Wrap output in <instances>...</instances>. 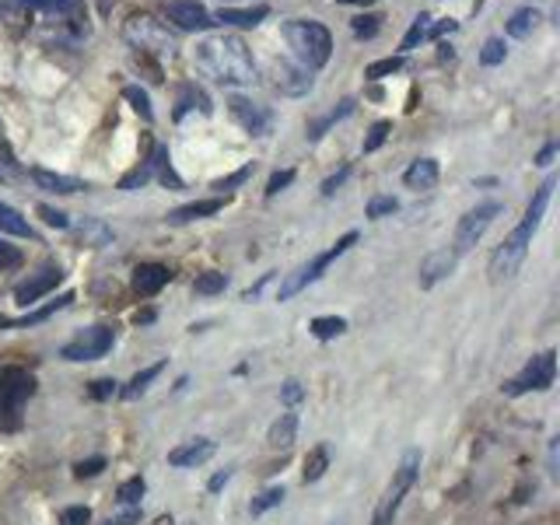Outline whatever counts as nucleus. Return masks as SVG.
<instances>
[{"instance_id":"obj_40","label":"nucleus","mask_w":560,"mask_h":525,"mask_svg":"<svg viewBox=\"0 0 560 525\" xmlns=\"http://www.w3.org/2000/svg\"><path fill=\"white\" fill-rule=\"evenodd\" d=\"M25 262L22 249L18 245H8L4 238H0V270H18Z\"/></svg>"},{"instance_id":"obj_49","label":"nucleus","mask_w":560,"mask_h":525,"mask_svg":"<svg viewBox=\"0 0 560 525\" xmlns=\"http://www.w3.org/2000/svg\"><path fill=\"white\" fill-rule=\"evenodd\" d=\"M109 396H116V382H113V378H98V382H92V399H109Z\"/></svg>"},{"instance_id":"obj_8","label":"nucleus","mask_w":560,"mask_h":525,"mask_svg":"<svg viewBox=\"0 0 560 525\" xmlns=\"http://www.w3.org/2000/svg\"><path fill=\"white\" fill-rule=\"evenodd\" d=\"M557 378V354L553 350H542L536 354L529 364H525V372L515 375L512 382H504V396H525V393H547Z\"/></svg>"},{"instance_id":"obj_45","label":"nucleus","mask_w":560,"mask_h":525,"mask_svg":"<svg viewBox=\"0 0 560 525\" xmlns=\"http://www.w3.org/2000/svg\"><path fill=\"white\" fill-rule=\"evenodd\" d=\"M396 210H399V203L393 200V197H375L372 203H368V218H385V214H396Z\"/></svg>"},{"instance_id":"obj_9","label":"nucleus","mask_w":560,"mask_h":525,"mask_svg":"<svg viewBox=\"0 0 560 525\" xmlns=\"http://www.w3.org/2000/svg\"><path fill=\"white\" fill-rule=\"evenodd\" d=\"M113 343H116V332L109 326H92V329L78 332V337L60 350V358L70 361V364H78V361H98V358L109 354Z\"/></svg>"},{"instance_id":"obj_26","label":"nucleus","mask_w":560,"mask_h":525,"mask_svg":"<svg viewBox=\"0 0 560 525\" xmlns=\"http://www.w3.org/2000/svg\"><path fill=\"white\" fill-rule=\"evenodd\" d=\"M536 25H539V11L536 8H522V11H515L512 18H508V35L512 39H529V35L536 32Z\"/></svg>"},{"instance_id":"obj_53","label":"nucleus","mask_w":560,"mask_h":525,"mask_svg":"<svg viewBox=\"0 0 560 525\" xmlns=\"http://www.w3.org/2000/svg\"><path fill=\"white\" fill-rule=\"evenodd\" d=\"M347 175H350V168H347V165H343V168H340L337 175H329V179L323 183V197H332V192H337V186H340V183L347 179Z\"/></svg>"},{"instance_id":"obj_27","label":"nucleus","mask_w":560,"mask_h":525,"mask_svg":"<svg viewBox=\"0 0 560 525\" xmlns=\"http://www.w3.org/2000/svg\"><path fill=\"white\" fill-rule=\"evenodd\" d=\"M0 235H18V238H32V228L28 221L18 214L11 203L0 200Z\"/></svg>"},{"instance_id":"obj_59","label":"nucleus","mask_w":560,"mask_h":525,"mask_svg":"<svg viewBox=\"0 0 560 525\" xmlns=\"http://www.w3.org/2000/svg\"><path fill=\"white\" fill-rule=\"evenodd\" d=\"M340 4H358V8H368V4H375V0H340Z\"/></svg>"},{"instance_id":"obj_29","label":"nucleus","mask_w":560,"mask_h":525,"mask_svg":"<svg viewBox=\"0 0 560 525\" xmlns=\"http://www.w3.org/2000/svg\"><path fill=\"white\" fill-rule=\"evenodd\" d=\"M165 372V361H158V364H148L144 372H137L133 378H130V385L122 389V399H140L148 389H151V382Z\"/></svg>"},{"instance_id":"obj_14","label":"nucleus","mask_w":560,"mask_h":525,"mask_svg":"<svg viewBox=\"0 0 560 525\" xmlns=\"http://www.w3.org/2000/svg\"><path fill=\"white\" fill-rule=\"evenodd\" d=\"M60 280H63V270H60V267H46L43 273H35V277L25 280V284H18V288H14V302H18V305H35L43 294H49L52 288H57Z\"/></svg>"},{"instance_id":"obj_15","label":"nucleus","mask_w":560,"mask_h":525,"mask_svg":"<svg viewBox=\"0 0 560 525\" xmlns=\"http://www.w3.org/2000/svg\"><path fill=\"white\" fill-rule=\"evenodd\" d=\"M455 262H459V253H455V249L428 253L424 259H420V288H434L438 280H445L455 270Z\"/></svg>"},{"instance_id":"obj_1","label":"nucleus","mask_w":560,"mask_h":525,"mask_svg":"<svg viewBox=\"0 0 560 525\" xmlns=\"http://www.w3.org/2000/svg\"><path fill=\"white\" fill-rule=\"evenodd\" d=\"M192 60L203 70L207 78H214L218 84L238 88V84H253L256 81V63L253 52L245 46L242 35H207L192 49Z\"/></svg>"},{"instance_id":"obj_34","label":"nucleus","mask_w":560,"mask_h":525,"mask_svg":"<svg viewBox=\"0 0 560 525\" xmlns=\"http://www.w3.org/2000/svg\"><path fill=\"white\" fill-rule=\"evenodd\" d=\"M224 288H228V277L218 273V270H207V273H200L197 280H192V291H197V294H221Z\"/></svg>"},{"instance_id":"obj_36","label":"nucleus","mask_w":560,"mask_h":525,"mask_svg":"<svg viewBox=\"0 0 560 525\" xmlns=\"http://www.w3.org/2000/svg\"><path fill=\"white\" fill-rule=\"evenodd\" d=\"M154 168H158V158H151V162H144V165H137L130 175H122V179H119V189H137V186H144L148 179H151V175H154Z\"/></svg>"},{"instance_id":"obj_13","label":"nucleus","mask_w":560,"mask_h":525,"mask_svg":"<svg viewBox=\"0 0 560 525\" xmlns=\"http://www.w3.org/2000/svg\"><path fill=\"white\" fill-rule=\"evenodd\" d=\"M228 109H232V116L238 119V127L249 130L253 137H262V133L270 130V113L262 109V105L249 102V98L232 95V98H228Z\"/></svg>"},{"instance_id":"obj_38","label":"nucleus","mask_w":560,"mask_h":525,"mask_svg":"<svg viewBox=\"0 0 560 525\" xmlns=\"http://www.w3.org/2000/svg\"><path fill=\"white\" fill-rule=\"evenodd\" d=\"M280 501H284V487H270V490H262V494L249 504V512L253 515H267L270 508H277Z\"/></svg>"},{"instance_id":"obj_19","label":"nucleus","mask_w":560,"mask_h":525,"mask_svg":"<svg viewBox=\"0 0 560 525\" xmlns=\"http://www.w3.org/2000/svg\"><path fill=\"white\" fill-rule=\"evenodd\" d=\"M438 175H442V168H438L434 158H417V162L402 172V186L413 189V192H428L438 186Z\"/></svg>"},{"instance_id":"obj_32","label":"nucleus","mask_w":560,"mask_h":525,"mask_svg":"<svg viewBox=\"0 0 560 525\" xmlns=\"http://www.w3.org/2000/svg\"><path fill=\"white\" fill-rule=\"evenodd\" d=\"M70 302H74V294H70V291H67V294H60V298H57V302H49V305H46V308H39V312H28V315H25V319H18V323H11V326H35V323H46V319H49V315H52V312H60V308H67Z\"/></svg>"},{"instance_id":"obj_12","label":"nucleus","mask_w":560,"mask_h":525,"mask_svg":"<svg viewBox=\"0 0 560 525\" xmlns=\"http://www.w3.org/2000/svg\"><path fill=\"white\" fill-rule=\"evenodd\" d=\"M165 18L183 32H203L214 25L210 22V11L200 0H165Z\"/></svg>"},{"instance_id":"obj_17","label":"nucleus","mask_w":560,"mask_h":525,"mask_svg":"<svg viewBox=\"0 0 560 525\" xmlns=\"http://www.w3.org/2000/svg\"><path fill=\"white\" fill-rule=\"evenodd\" d=\"M273 88L284 95H305L312 88V70L305 67H291L288 60H277L273 63Z\"/></svg>"},{"instance_id":"obj_47","label":"nucleus","mask_w":560,"mask_h":525,"mask_svg":"<svg viewBox=\"0 0 560 525\" xmlns=\"http://www.w3.org/2000/svg\"><path fill=\"white\" fill-rule=\"evenodd\" d=\"M294 183V172L291 168H284V172H273L270 175V183H267V197H277L280 189H288Z\"/></svg>"},{"instance_id":"obj_48","label":"nucleus","mask_w":560,"mask_h":525,"mask_svg":"<svg viewBox=\"0 0 560 525\" xmlns=\"http://www.w3.org/2000/svg\"><path fill=\"white\" fill-rule=\"evenodd\" d=\"M39 214H43V221H46L49 228H70V218L63 214V210H57V207L39 203Z\"/></svg>"},{"instance_id":"obj_43","label":"nucleus","mask_w":560,"mask_h":525,"mask_svg":"<svg viewBox=\"0 0 560 525\" xmlns=\"http://www.w3.org/2000/svg\"><path fill=\"white\" fill-rule=\"evenodd\" d=\"M504 60V43L501 39H487L483 49H480V63L483 67H498Z\"/></svg>"},{"instance_id":"obj_50","label":"nucleus","mask_w":560,"mask_h":525,"mask_svg":"<svg viewBox=\"0 0 560 525\" xmlns=\"http://www.w3.org/2000/svg\"><path fill=\"white\" fill-rule=\"evenodd\" d=\"M0 165H8V168H14V165H18V162H14V151H11V144H8L4 122H0Z\"/></svg>"},{"instance_id":"obj_3","label":"nucleus","mask_w":560,"mask_h":525,"mask_svg":"<svg viewBox=\"0 0 560 525\" xmlns=\"http://www.w3.org/2000/svg\"><path fill=\"white\" fill-rule=\"evenodd\" d=\"M32 396H35V375L28 368L18 364L0 368V431L22 428V410Z\"/></svg>"},{"instance_id":"obj_52","label":"nucleus","mask_w":560,"mask_h":525,"mask_svg":"<svg viewBox=\"0 0 560 525\" xmlns=\"http://www.w3.org/2000/svg\"><path fill=\"white\" fill-rule=\"evenodd\" d=\"M25 4H28L32 11H46V14H52V11H60L63 4H70V0H25Z\"/></svg>"},{"instance_id":"obj_28","label":"nucleus","mask_w":560,"mask_h":525,"mask_svg":"<svg viewBox=\"0 0 560 525\" xmlns=\"http://www.w3.org/2000/svg\"><path fill=\"white\" fill-rule=\"evenodd\" d=\"M329 469V448L326 445H315L308 455H305V469H302V480L305 483H319Z\"/></svg>"},{"instance_id":"obj_6","label":"nucleus","mask_w":560,"mask_h":525,"mask_svg":"<svg viewBox=\"0 0 560 525\" xmlns=\"http://www.w3.org/2000/svg\"><path fill=\"white\" fill-rule=\"evenodd\" d=\"M354 242H358V232H347L343 238H337V245H329L326 253H319L315 259H308L305 267H298V270L284 280V284H280V291H277L280 302H291V298H294L298 291H305L308 284H315V280H319V277L326 273L329 262H332V259H340Z\"/></svg>"},{"instance_id":"obj_39","label":"nucleus","mask_w":560,"mask_h":525,"mask_svg":"<svg viewBox=\"0 0 560 525\" xmlns=\"http://www.w3.org/2000/svg\"><path fill=\"white\" fill-rule=\"evenodd\" d=\"M144 490H148V483L140 480V477H133V480H127V483H119V490H116V498H119V504H140V498H144Z\"/></svg>"},{"instance_id":"obj_11","label":"nucleus","mask_w":560,"mask_h":525,"mask_svg":"<svg viewBox=\"0 0 560 525\" xmlns=\"http://www.w3.org/2000/svg\"><path fill=\"white\" fill-rule=\"evenodd\" d=\"M32 22H35V11L25 0H0V39H8V43L25 39Z\"/></svg>"},{"instance_id":"obj_20","label":"nucleus","mask_w":560,"mask_h":525,"mask_svg":"<svg viewBox=\"0 0 560 525\" xmlns=\"http://www.w3.org/2000/svg\"><path fill=\"white\" fill-rule=\"evenodd\" d=\"M267 14H270L267 4H256V8H221L218 14H210V22L235 25V28H256Z\"/></svg>"},{"instance_id":"obj_57","label":"nucleus","mask_w":560,"mask_h":525,"mask_svg":"<svg viewBox=\"0 0 560 525\" xmlns=\"http://www.w3.org/2000/svg\"><path fill=\"white\" fill-rule=\"evenodd\" d=\"M553 154H557V144H547L539 151V158H536V165H550L553 162Z\"/></svg>"},{"instance_id":"obj_16","label":"nucleus","mask_w":560,"mask_h":525,"mask_svg":"<svg viewBox=\"0 0 560 525\" xmlns=\"http://www.w3.org/2000/svg\"><path fill=\"white\" fill-rule=\"evenodd\" d=\"M214 452H218V445L210 442V438H192V442H186V445H179V448H172V452H168V466H175V469L203 466Z\"/></svg>"},{"instance_id":"obj_41","label":"nucleus","mask_w":560,"mask_h":525,"mask_svg":"<svg viewBox=\"0 0 560 525\" xmlns=\"http://www.w3.org/2000/svg\"><path fill=\"white\" fill-rule=\"evenodd\" d=\"M378 22H382L378 14H361V18H354V22H350V28H354L358 39H372V35L378 32Z\"/></svg>"},{"instance_id":"obj_21","label":"nucleus","mask_w":560,"mask_h":525,"mask_svg":"<svg viewBox=\"0 0 560 525\" xmlns=\"http://www.w3.org/2000/svg\"><path fill=\"white\" fill-rule=\"evenodd\" d=\"M32 183L46 189V192H60V197H70V192H81L84 183L74 179V175H60V172H46V168H32Z\"/></svg>"},{"instance_id":"obj_54","label":"nucleus","mask_w":560,"mask_h":525,"mask_svg":"<svg viewBox=\"0 0 560 525\" xmlns=\"http://www.w3.org/2000/svg\"><path fill=\"white\" fill-rule=\"evenodd\" d=\"M228 480H232V472L224 469V472H218V477H210L207 490H210V494H218V490H224V483H228Z\"/></svg>"},{"instance_id":"obj_18","label":"nucleus","mask_w":560,"mask_h":525,"mask_svg":"<svg viewBox=\"0 0 560 525\" xmlns=\"http://www.w3.org/2000/svg\"><path fill=\"white\" fill-rule=\"evenodd\" d=\"M168 280H172V270L162 267V262H140V267L133 270V291L140 298H154L168 284Z\"/></svg>"},{"instance_id":"obj_22","label":"nucleus","mask_w":560,"mask_h":525,"mask_svg":"<svg viewBox=\"0 0 560 525\" xmlns=\"http://www.w3.org/2000/svg\"><path fill=\"white\" fill-rule=\"evenodd\" d=\"M224 207L221 197H210V200H192L186 207H175L168 210V221L172 224H189V221H200V218H210V214H218V210Z\"/></svg>"},{"instance_id":"obj_30","label":"nucleus","mask_w":560,"mask_h":525,"mask_svg":"<svg viewBox=\"0 0 560 525\" xmlns=\"http://www.w3.org/2000/svg\"><path fill=\"white\" fill-rule=\"evenodd\" d=\"M308 329L315 340H337L347 332V319H340V315H319V319H312Z\"/></svg>"},{"instance_id":"obj_46","label":"nucleus","mask_w":560,"mask_h":525,"mask_svg":"<svg viewBox=\"0 0 560 525\" xmlns=\"http://www.w3.org/2000/svg\"><path fill=\"white\" fill-rule=\"evenodd\" d=\"M249 175H253V165H242L238 172H232V175H224V179H218V183H214V189H218V192L235 189V186H242L245 179H249Z\"/></svg>"},{"instance_id":"obj_56","label":"nucleus","mask_w":560,"mask_h":525,"mask_svg":"<svg viewBox=\"0 0 560 525\" xmlns=\"http://www.w3.org/2000/svg\"><path fill=\"white\" fill-rule=\"evenodd\" d=\"M448 32H455V22H452V18H445V22L431 25V39H438V35H448Z\"/></svg>"},{"instance_id":"obj_37","label":"nucleus","mask_w":560,"mask_h":525,"mask_svg":"<svg viewBox=\"0 0 560 525\" xmlns=\"http://www.w3.org/2000/svg\"><path fill=\"white\" fill-rule=\"evenodd\" d=\"M389 133H393V122L389 119H378L372 130H368V137H364V154H372V151H378L385 140H389Z\"/></svg>"},{"instance_id":"obj_60","label":"nucleus","mask_w":560,"mask_h":525,"mask_svg":"<svg viewBox=\"0 0 560 525\" xmlns=\"http://www.w3.org/2000/svg\"><path fill=\"white\" fill-rule=\"evenodd\" d=\"M109 525H113V522H109Z\"/></svg>"},{"instance_id":"obj_25","label":"nucleus","mask_w":560,"mask_h":525,"mask_svg":"<svg viewBox=\"0 0 560 525\" xmlns=\"http://www.w3.org/2000/svg\"><path fill=\"white\" fill-rule=\"evenodd\" d=\"M354 105H358L354 98H343V102L337 105V109H329L323 119H312V122H308V140H319L329 127H337L340 119H347L350 113H354Z\"/></svg>"},{"instance_id":"obj_44","label":"nucleus","mask_w":560,"mask_h":525,"mask_svg":"<svg viewBox=\"0 0 560 525\" xmlns=\"http://www.w3.org/2000/svg\"><path fill=\"white\" fill-rule=\"evenodd\" d=\"M102 469H105V459H102V455H92V459H81L74 466V477L78 480H92V477H98Z\"/></svg>"},{"instance_id":"obj_10","label":"nucleus","mask_w":560,"mask_h":525,"mask_svg":"<svg viewBox=\"0 0 560 525\" xmlns=\"http://www.w3.org/2000/svg\"><path fill=\"white\" fill-rule=\"evenodd\" d=\"M501 210H504V207H501L498 200H490V203L472 207L469 214L459 221V228H455V242H452V249L459 253V256H463V253H469L472 245H477V242L487 235V228L494 224V218L501 214Z\"/></svg>"},{"instance_id":"obj_51","label":"nucleus","mask_w":560,"mask_h":525,"mask_svg":"<svg viewBox=\"0 0 560 525\" xmlns=\"http://www.w3.org/2000/svg\"><path fill=\"white\" fill-rule=\"evenodd\" d=\"M302 385H298V382H284V389H280V399H284L288 402V407H294V402H302Z\"/></svg>"},{"instance_id":"obj_42","label":"nucleus","mask_w":560,"mask_h":525,"mask_svg":"<svg viewBox=\"0 0 560 525\" xmlns=\"http://www.w3.org/2000/svg\"><path fill=\"white\" fill-rule=\"evenodd\" d=\"M92 522V508H84V504H70L60 512V525H88Z\"/></svg>"},{"instance_id":"obj_7","label":"nucleus","mask_w":560,"mask_h":525,"mask_svg":"<svg viewBox=\"0 0 560 525\" xmlns=\"http://www.w3.org/2000/svg\"><path fill=\"white\" fill-rule=\"evenodd\" d=\"M533 235L536 232L529 224H518L515 232L498 245L494 256H490V280H494V284H501V280H512L518 273V267L525 262V253H529Z\"/></svg>"},{"instance_id":"obj_33","label":"nucleus","mask_w":560,"mask_h":525,"mask_svg":"<svg viewBox=\"0 0 560 525\" xmlns=\"http://www.w3.org/2000/svg\"><path fill=\"white\" fill-rule=\"evenodd\" d=\"M402 57H385V60H375V63H368L364 67V78L368 81H382V78H389V74H396V70H402Z\"/></svg>"},{"instance_id":"obj_31","label":"nucleus","mask_w":560,"mask_h":525,"mask_svg":"<svg viewBox=\"0 0 560 525\" xmlns=\"http://www.w3.org/2000/svg\"><path fill=\"white\" fill-rule=\"evenodd\" d=\"M424 39H431V18H428V14H417V18H413V25H410V32L402 35L399 49H402V52H410L417 43H424Z\"/></svg>"},{"instance_id":"obj_58","label":"nucleus","mask_w":560,"mask_h":525,"mask_svg":"<svg viewBox=\"0 0 560 525\" xmlns=\"http://www.w3.org/2000/svg\"><path fill=\"white\" fill-rule=\"evenodd\" d=\"M438 57H442V60H452V46H448V43L438 46Z\"/></svg>"},{"instance_id":"obj_5","label":"nucleus","mask_w":560,"mask_h":525,"mask_svg":"<svg viewBox=\"0 0 560 525\" xmlns=\"http://www.w3.org/2000/svg\"><path fill=\"white\" fill-rule=\"evenodd\" d=\"M417 472H420V452L410 448V452L399 459V466L393 469V480H389V487H385V494H382V501H378V508H375L372 525H393V522H396V512H399L402 498H407V494H410V487L417 483Z\"/></svg>"},{"instance_id":"obj_4","label":"nucleus","mask_w":560,"mask_h":525,"mask_svg":"<svg viewBox=\"0 0 560 525\" xmlns=\"http://www.w3.org/2000/svg\"><path fill=\"white\" fill-rule=\"evenodd\" d=\"M122 35L133 49H140V57H172L175 52V35L154 14H130Z\"/></svg>"},{"instance_id":"obj_24","label":"nucleus","mask_w":560,"mask_h":525,"mask_svg":"<svg viewBox=\"0 0 560 525\" xmlns=\"http://www.w3.org/2000/svg\"><path fill=\"white\" fill-rule=\"evenodd\" d=\"M294 434H298V413L288 410V413H280L273 424H270V434H267V442L273 448H291L294 445Z\"/></svg>"},{"instance_id":"obj_55","label":"nucleus","mask_w":560,"mask_h":525,"mask_svg":"<svg viewBox=\"0 0 560 525\" xmlns=\"http://www.w3.org/2000/svg\"><path fill=\"white\" fill-rule=\"evenodd\" d=\"M137 522H140V512H137V508L130 504L127 512H122V515H119V518H116L113 525H137Z\"/></svg>"},{"instance_id":"obj_23","label":"nucleus","mask_w":560,"mask_h":525,"mask_svg":"<svg viewBox=\"0 0 560 525\" xmlns=\"http://www.w3.org/2000/svg\"><path fill=\"white\" fill-rule=\"evenodd\" d=\"M189 109H200L203 116H210V98L203 95V88H197L192 81L179 84V92H175V119H183Z\"/></svg>"},{"instance_id":"obj_2","label":"nucleus","mask_w":560,"mask_h":525,"mask_svg":"<svg viewBox=\"0 0 560 525\" xmlns=\"http://www.w3.org/2000/svg\"><path fill=\"white\" fill-rule=\"evenodd\" d=\"M284 39L294 52V60L305 70H319L332 57V35L319 22H305V18H291L284 22Z\"/></svg>"},{"instance_id":"obj_35","label":"nucleus","mask_w":560,"mask_h":525,"mask_svg":"<svg viewBox=\"0 0 560 525\" xmlns=\"http://www.w3.org/2000/svg\"><path fill=\"white\" fill-rule=\"evenodd\" d=\"M122 98H127V102L133 105V109H137L140 116H144L148 122L154 119V109H151V98H148V92H144V88H137V84H127V88H122Z\"/></svg>"}]
</instances>
